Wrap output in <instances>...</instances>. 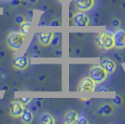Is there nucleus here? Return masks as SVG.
Here are the masks:
<instances>
[{"label":"nucleus","mask_w":125,"mask_h":124,"mask_svg":"<svg viewBox=\"0 0 125 124\" xmlns=\"http://www.w3.org/2000/svg\"><path fill=\"white\" fill-rule=\"evenodd\" d=\"M78 113L76 110H69L67 111L65 115H64V118H63V122L65 124H75L77 123L78 119Z\"/></svg>","instance_id":"13"},{"label":"nucleus","mask_w":125,"mask_h":124,"mask_svg":"<svg viewBox=\"0 0 125 124\" xmlns=\"http://www.w3.org/2000/svg\"><path fill=\"white\" fill-rule=\"evenodd\" d=\"M35 105L37 106V108H41V106H42L41 100H40V99H37V100H36V102H35Z\"/></svg>","instance_id":"26"},{"label":"nucleus","mask_w":125,"mask_h":124,"mask_svg":"<svg viewBox=\"0 0 125 124\" xmlns=\"http://www.w3.org/2000/svg\"><path fill=\"white\" fill-rule=\"evenodd\" d=\"M96 89V83L92 79L91 77L83 78L80 79L78 85V92L79 93H92Z\"/></svg>","instance_id":"4"},{"label":"nucleus","mask_w":125,"mask_h":124,"mask_svg":"<svg viewBox=\"0 0 125 124\" xmlns=\"http://www.w3.org/2000/svg\"><path fill=\"white\" fill-rule=\"evenodd\" d=\"M25 108L24 104L22 103L21 100H14L11 101L10 105H9V111H10V115L12 118H21V114L23 112V110Z\"/></svg>","instance_id":"5"},{"label":"nucleus","mask_w":125,"mask_h":124,"mask_svg":"<svg viewBox=\"0 0 125 124\" xmlns=\"http://www.w3.org/2000/svg\"><path fill=\"white\" fill-rule=\"evenodd\" d=\"M21 101L22 102V103L25 105V104H29V103H31L32 99L31 98H21Z\"/></svg>","instance_id":"25"},{"label":"nucleus","mask_w":125,"mask_h":124,"mask_svg":"<svg viewBox=\"0 0 125 124\" xmlns=\"http://www.w3.org/2000/svg\"><path fill=\"white\" fill-rule=\"evenodd\" d=\"M40 123L42 124H54L55 123V119L51 113L46 112L41 116L40 118Z\"/></svg>","instance_id":"15"},{"label":"nucleus","mask_w":125,"mask_h":124,"mask_svg":"<svg viewBox=\"0 0 125 124\" xmlns=\"http://www.w3.org/2000/svg\"><path fill=\"white\" fill-rule=\"evenodd\" d=\"M29 65V57L27 54L16 56L12 62V66L17 70H25Z\"/></svg>","instance_id":"7"},{"label":"nucleus","mask_w":125,"mask_h":124,"mask_svg":"<svg viewBox=\"0 0 125 124\" xmlns=\"http://www.w3.org/2000/svg\"><path fill=\"white\" fill-rule=\"evenodd\" d=\"M108 73L104 70L100 64L94 65L90 69V77L96 84H101L107 78Z\"/></svg>","instance_id":"3"},{"label":"nucleus","mask_w":125,"mask_h":124,"mask_svg":"<svg viewBox=\"0 0 125 124\" xmlns=\"http://www.w3.org/2000/svg\"><path fill=\"white\" fill-rule=\"evenodd\" d=\"M26 35L22 34L21 31L20 32H11L7 36V46L11 51H18L19 49H21V47L23 45V43L25 41Z\"/></svg>","instance_id":"2"},{"label":"nucleus","mask_w":125,"mask_h":124,"mask_svg":"<svg viewBox=\"0 0 125 124\" xmlns=\"http://www.w3.org/2000/svg\"><path fill=\"white\" fill-rule=\"evenodd\" d=\"M113 56L115 57V59L118 61V62H120V63H121V62H123V57L121 56L120 54H119V53H117V52H115L114 54H113Z\"/></svg>","instance_id":"23"},{"label":"nucleus","mask_w":125,"mask_h":124,"mask_svg":"<svg viewBox=\"0 0 125 124\" xmlns=\"http://www.w3.org/2000/svg\"><path fill=\"white\" fill-rule=\"evenodd\" d=\"M77 123L78 124H89V120L87 119V118H86L85 116H80V117H78Z\"/></svg>","instance_id":"19"},{"label":"nucleus","mask_w":125,"mask_h":124,"mask_svg":"<svg viewBox=\"0 0 125 124\" xmlns=\"http://www.w3.org/2000/svg\"><path fill=\"white\" fill-rule=\"evenodd\" d=\"M97 91H98V92H108V91H109V89H108V88H104V87H101V88L97 89Z\"/></svg>","instance_id":"27"},{"label":"nucleus","mask_w":125,"mask_h":124,"mask_svg":"<svg viewBox=\"0 0 125 124\" xmlns=\"http://www.w3.org/2000/svg\"><path fill=\"white\" fill-rule=\"evenodd\" d=\"M54 36V33L52 32H41L37 34V40L38 43L43 47H48L51 45L52 37Z\"/></svg>","instance_id":"10"},{"label":"nucleus","mask_w":125,"mask_h":124,"mask_svg":"<svg viewBox=\"0 0 125 124\" xmlns=\"http://www.w3.org/2000/svg\"><path fill=\"white\" fill-rule=\"evenodd\" d=\"M95 44L100 50L110 51L114 48L113 42V33L110 31H105L100 33L95 36Z\"/></svg>","instance_id":"1"},{"label":"nucleus","mask_w":125,"mask_h":124,"mask_svg":"<svg viewBox=\"0 0 125 124\" xmlns=\"http://www.w3.org/2000/svg\"><path fill=\"white\" fill-rule=\"evenodd\" d=\"M21 32L22 34H24V35H28L29 34V32L31 30V26H32V22L31 21H25L24 22H22L21 25Z\"/></svg>","instance_id":"16"},{"label":"nucleus","mask_w":125,"mask_h":124,"mask_svg":"<svg viewBox=\"0 0 125 124\" xmlns=\"http://www.w3.org/2000/svg\"><path fill=\"white\" fill-rule=\"evenodd\" d=\"M111 25L112 27H114V28H118V27H120V21L119 19H113L112 20V22H111Z\"/></svg>","instance_id":"22"},{"label":"nucleus","mask_w":125,"mask_h":124,"mask_svg":"<svg viewBox=\"0 0 125 124\" xmlns=\"http://www.w3.org/2000/svg\"><path fill=\"white\" fill-rule=\"evenodd\" d=\"M0 1H1V0H0ZM4 1H8V0H4Z\"/></svg>","instance_id":"38"},{"label":"nucleus","mask_w":125,"mask_h":124,"mask_svg":"<svg viewBox=\"0 0 125 124\" xmlns=\"http://www.w3.org/2000/svg\"><path fill=\"white\" fill-rule=\"evenodd\" d=\"M23 0H10V3L12 7H19L22 4Z\"/></svg>","instance_id":"21"},{"label":"nucleus","mask_w":125,"mask_h":124,"mask_svg":"<svg viewBox=\"0 0 125 124\" xmlns=\"http://www.w3.org/2000/svg\"><path fill=\"white\" fill-rule=\"evenodd\" d=\"M55 55H56L57 57L62 56V52H61V50H57V51L55 52Z\"/></svg>","instance_id":"28"},{"label":"nucleus","mask_w":125,"mask_h":124,"mask_svg":"<svg viewBox=\"0 0 125 124\" xmlns=\"http://www.w3.org/2000/svg\"><path fill=\"white\" fill-rule=\"evenodd\" d=\"M59 42H60V36H56L55 34H54V36H53V37H52V46L56 47L59 44Z\"/></svg>","instance_id":"20"},{"label":"nucleus","mask_w":125,"mask_h":124,"mask_svg":"<svg viewBox=\"0 0 125 124\" xmlns=\"http://www.w3.org/2000/svg\"><path fill=\"white\" fill-rule=\"evenodd\" d=\"M7 89H9L8 88V86H4V90H7Z\"/></svg>","instance_id":"36"},{"label":"nucleus","mask_w":125,"mask_h":124,"mask_svg":"<svg viewBox=\"0 0 125 124\" xmlns=\"http://www.w3.org/2000/svg\"><path fill=\"white\" fill-rule=\"evenodd\" d=\"M100 65L104 68L108 74H113L116 71V69H117L116 62L113 60L109 59V58H104L100 62Z\"/></svg>","instance_id":"11"},{"label":"nucleus","mask_w":125,"mask_h":124,"mask_svg":"<svg viewBox=\"0 0 125 124\" xmlns=\"http://www.w3.org/2000/svg\"><path fill=\"white\" fill-rule=\"evenodd\" d=\"M113 112H114V105L110 103H103L98 108L97 114L101 117H107L113 114Z\"/></svg>","instance_id":"12"},{"label":"nucleus","mask_w":125,"mask_h":124,"mask_svg":"<svg viewBox=\"0 0 125 124\" xmlns=\"http://www.w3.org/2000/svg\"><path fill=\"white\" fill-rule=\"evenodd\" d=\"M121 8H122L123 10H125V2H123V3L121 4Z\"/></svg>","instance_id":"35"},{"label":"nucleus","mask_w":125,"mask_h":124,"mask_svg":"<svg viewBox=\"0 0 125 124\" xmlns=\"http://www.w3.org/2000/svg\"><path fill=\"white\" fill-rule=\"evenodd\" d=\"M0 57H1V58L5 57V52H0Z\"/></svg>","instance_id":"34"},{"label":"nucleus","mask_w":125,"mask_h":124,"mask_svg":"<svg viewBox=\"0 0 125 124\" xmlns=\"http://www.w3.org/2000/svg\"><path fill=\"white\" fill-rule=\"evenodd\" d=\"M45 78H46V76H41V77L38 78V80H39L40 82H43V81L45 80Z\"/></svg>","instance_id":"31"},{"label":"nucleus","mask_w":125,"mask_h":124,"mask_svg":"<svg viewBox=\"0 0 125 124\" xmlns=\"http://www.w3.org/2000/svg\"><path fill=\"white\" fill-rule=\"evenodd\" d=\"M71 20L73 21L74 25L78 27H87L90 24V18L83 11H78L75 13Z\"/></svg>","instance_id":"6"},{"label":"nucleus","mask_w":125,"mask_h":124,"mask_svg":"<svg viewBox=\"0 0 125 124\" xmlns=\"http://www.w3.org/2000/svg\"><path fill=\"white\" fill-rule=\"evenodd\" d=\"M25 21V17L22 15H18L17 17L15 18V22L17 24H19V25H21L22 22H24Z\"/></svg>","instance_id":"18"},{"label":"nucleus","mask_w":125,"mask_h":124,"mask_svg":"<svg viewBox=\"0 0 125 124\" xmlns=\"http://www.w3.org/2000/svg\"><path fill=\"white\" fill-rule=\"evenodd\" d=\"M30 109H31V110H32V111H33V112H37V109H38V108H37V106H36V105L34 104V105H32L31 107H30Z\"/></svg>","instance_id":"29"},{"label":"nucleus","mask_w":125,"mask_h":124,"mask_svg":"<svg viewBox=\"0 0 125 124\" xmlns=\"http://www.w3.org/2000/svg\"><path fill=\"white\" fill-rule=\"evenodd\" d=\"M112 102L115 105H118V106H121L123 104V98L120 96V94H117L114 98L112 99Z\"/></svg>","instance_id":"17"},{"label":"nucleus","mask_w":125,"mask_h":124,"mask_svg":"<svg viewBox=\"0 0 125 124\" xmlns=\"http://www.w3.org/2000/svg\"><path fill=\"white\" fill-rule=\"evenodd\" d=\"M114 48L116 49H124L125 48V31L122 29L117 30L113 34Z\"/></svg>","instance_id":"8"},{"label":"nucleus","mask_w":125,"mask_h":124,"mask_svg":"<svg viewBox=\"0 0 125 124\" xmlns=\"http://www.w3.org/2000/svg\"><path fill=\"white\" fill-rule=\"evenodd\" d=\"M28 1H29V3H31V4H36L37 0H28Z\"/></svg>","instance_id":"33"},{"label":"nucleus","mask_w":125,"mask_h":124,"mask_svg":"<svg viewBox=\"0 0 125 124\" xmlns=\"http://www.w3.org/2000/svg\"><path fill=\"white\" fill-rule=\"evenodd\" d=\"M21 122L24 124H30L34 120V112L30 108H24L21 116Z\"/></svg>","instance_id":"14"},{"label":"nucleus","mask_w":125,"mask_h":124,"mask_svg":"<svg viewBox=\"0 0 125 124\" xmlns=\"http://www.w3.org/2000/svg\"><path fill=\"white\" fill-rule=\"evenodd\" d=\"M50 25H51V26H55V27H56V26H60V25H61V21H59V20H53V21L50 23Z\"/></svg>","instance_id":"24"},{"label":"nucleus","mask_w":125,"mask_h":124,"mask_svg":"<svg viewBox=\"0 0 125 124\" xmlns=\"http://www.w3.org/2000/svg\"><path fill=\"white\" fill-rule=\"evenodd\" d=\"M79 54H80V49H79V48H77V49H76V51H75V55H79Z\"/></svg>","instance_id":"30"},{"label":"nucleus","mask_w":125,"mask_h":124,"mask_svg":"<svg viewBox=\"0 0 125 124\" xmlns=\"http://www.w3.org/2000/svg\"><path fill=\"white\" fill-rule=\"evenodd\" d=\"M75 5L78 11H89L93 10L95 5V0H76Z\"/></svg>","instance_id":"9"},{"label":"nucleus","mask_w":125,"mask_h":124,"mask_svg":"<svg viewBox=\"0 0 125 124\" xmlns=\"http://www.w3.org/2000/svg\"><path fill=\"white\" fill-rule=\"evenodd\" d=\"M74 14H75V13H73L72 11H70V12H69V19H72V18H73V16H74Z\"/></svg>","instance_id":"32"},{"label":"nucleus","mask_w":125,"mask_h":124,"mask_svg":"<svg viewBox=\"0 0 125 124\" xmlns=\"http://www.w3.org/2000/svg\"><path fill=\"white\" fill-rule=\"evenodd\" d=\"M60 1H67V0H60Z\"/></svg>","instance_id":"37"}]
</instances>
